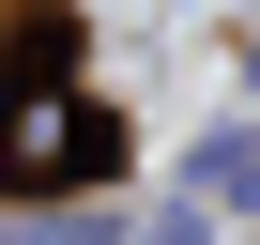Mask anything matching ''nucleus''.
Wrapping results in <instances>:
<instances>
[{"label":"nucleus","instance_id":"obj_1","mask_svg":"<svg viewBox=\"0 0 260 245\" xmlns=\"http://www.w3.org/2000/svg\"><path fill=\"white\" fill-rule=\"evenodd\" d=\"M61 169H92V107L31 92V107H16V138H0V184H61Z\"/></svg>","mask_w":260,"mask_h":245}]
</instances>
